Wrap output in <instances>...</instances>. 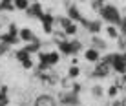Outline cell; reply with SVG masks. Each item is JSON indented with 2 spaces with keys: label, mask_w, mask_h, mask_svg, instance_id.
I'll return each mask as SVG.
<instances>
[{
  "label": "cell",
  "mask_w": 126,
  "mask_h": 106,
  "mask_svg": "<svg viewBox=\"0 0 126 106\" xmlns=\"http://www.w3.org/2000/svg\"><path fill=\"white\" fill-rule=\"evenodd\" d=\"M99 15H101V18L106 22V24H115L117 28H119L121 24V11L117 9V6H113V4H104V6L99 9Z\"/></svg>",
  "instance_id": "6da1fadb"
},
{
  "label": "cell",
  "mask_w": 126,
  "mask_h": 106,
  "mask_svg": "<svg viewBox=\"0 0 126 106\" xmlns=\"http://www.w3.org/2000/svg\"><path fill=\"white\" fill-rule=\"evenodd\" d=\"M59 103L62 106H77L80 103V99H79V95L73 93L71 90H64V91L59 93Z\"/></svg>",
  "instance_id": "7a4b0ae2"
},
{
  "label": "cell",
  "mask_w": 126,
  "mask_h": 106,
  "mask_svg": "<svg viewBox=\"0 0 126 106\" xmlns=\"http://www.w3.org/2000/svg\"><path fill=\"white\" fill-rule=\"evenodd\" d=\"M110 68H111L110 64L99 60V62H95L93 70H92V77H95V79H106L108 75H110Z\"/></svg>",
  "instance_id": "3957f363"
},
{
  "label": "cell",
  "mask_w": 126,
  "mask_h": 106,
  "mask_svg": "<svg viewBox=\"0 0 126 106\" xmlns=\"http://www.w3.org/2000/svg\"><path fill=\"white\" fill-rule=\"evenodd\" d=\"M24 13L29 17V18H37V20H40V18H42V15H44L46 11H44V6H42L40 2H37V0H35V2L29 4V7H28V9H26Z\"/></svg>",
  "instance_id": "277c9868"
},
{
  "label": "cell",
  "mask_w": 126,
  "mask_h": 106,
  "mask_svg": "<svg viewBox=\"0 0 126 106\" xmlns=\"http://www.w3.org/2000/svg\"><path fill=\"white\" fill-rule=\"evenodd\" d=\"M33 106H59V101L55 97H51L49 93H40L35 97Z\"/></svg>",
  "instance_id": "5b68a950"
},
{
  "label": "cell",
  "mask_w": 126,
  "mask_h": 106,
  "mask_svg": "<svg viewBox=\"0 0 126 106\" xmlns=\"http://www.w3.org/2000/svg\"><path fill=\"white\" fill-rule=\"evenodd\" d=\"M111 68H113V71H117L119 75L126 73V62H124V59H123V53H113Z\"/></svg>",
  "instance_id": "8992f818"
},
{
  "label": "cell",
  "mask_w": 126,
  "mask_h": 106,
  "mask_svg": "<svg viewBox=\"0 0 126 106\" xmlns=\"http://www.w3.org/2000/svg\"><path fill=\"white\" fill-rule=\"evenodd\" d=\"M42 48H44V44H42V40L38 37H35L31 42H26V46H24V50L29 53V55H37L38 51L42 50Z\"/></svg>",
  "instance_id": "52a82bcc"
},
{
  "label": "cell",
  "mask_w": 126,
  "mask_h": 106,
  "mask_svg": "<svg viewBox=\"0 0 126 106\" xmlns=\"http://www.w3.org/2000/svg\"><path fill=\"white\" fill-rule=\"evenodd\" d=\"M57 50H59V53L60 55H64V57H73L75 55V51H73V46H71V40H60L59 44H57Z\"/></svg>",
  "instance_id": "ba28073f"
},
{
  "label": "cell",
  "mask_w": 126,
  "mask_h": 106,
  "mask_svg": "<svg viewBox=\"0 0 126 106\" xmlns=\"http://www.w3.org/2000/svg\"><path fill=\"white\" fill-rule=\"evenodd\" d=\"M84 59L88 60L90 64H95V62H99L101 60V51L97 50V48H88V50L84 51Z\"/></svg>",
  "instance_id": "9c48e42d"
},
{
  "label": "cell",
  "mask_w": 126,
  "mask_h": 106,
  "mask_svg": "<svg viewBox=\"0 0 126 106\" xmlns=\"http://www.w3.org/2000/svg\"><path fill=\"white\" fill-rule=\"evenodd\" d=\"M66 15L73 22H79L82 18V15H80V11H79V6H75V4H68V6H66Z\"/></svg>",
  "instance_id": "30bf717a"
},
{
  "label": "cell",
  "mask_w": 126,
  "mask_h": 106,
  "mask_svg": "<svg viewBox=\"0 0 126 106\" xmlns=\"http://www.w3.org/2000/svg\"><path fill=\"white\" fill-rule=\"evenodd\" d=\"M0 42H6V44H9V46H16V44L20 42V37L18 35H11V33H7V31H2L0 33Z\"/></svg>",
  "instance_id": "8fae6325"
},
{
  "label": "cell",
  "mask_w": 126,
  "mask_h": 106,
  "mask_svg": "<svg viewBox=\"0 0 126 106\" xmlns=\"http://www.w3.org/2000/svg\"><path fill=\"white\" fill-rule=\"evenodd\" d=\"M18 37H20V40L22 42H31L37 35H35L33 29H29V28H20L18 29Z\"/></svg>",
  "instance_id": "7c38bea8"
},
{
  "label": "cell",
  "mask_w": 126,
  "mask_h": 106,
  "mask_svg": "<svg viewBox=\"0 0 126 106\" xmlns=\"http://www.w3.org/2000/svg\"><path fill=\"white\" fill-rule=\"evenodd\" d=\"M60 59H62V55L59 53V50H47V62L51 64V68H55L60 62Z\"/></svg>",
  "instance_id": "4fadbf2b"
},
{
  "label": "cell",
  "mask_w": 126,
  "mask_h": 106,
  "mask_svg": "<svg viewBox=\"0 0 126 106\" xmlns=\"http://www.w3.org/2000/svg\"><path fill=\"white\" fill-rule=\"evenodd\" d=\"M104 31H106L108 35V38H119L121 37V31H119V28H117L115 24H106V28H104Z\"/></svg>",
  "instance_id": "5bb4252c"
},
{
  "label": "cell",
  "mask_w": 126,
  "mask_h": 106,
  "mask_svg": "<svg viewBox=\"0 0 126 106\" xmlns=\"http://www.w3.org/2000/svg\"><path fill=\"white\" fill-rule=\"evenodd\" d=\"M11 11H16L13 0H0V13H11Z\"/></svg>",
  "instance_id": "9a60e30c"
},
{
  "label": "cell",
  "mask_w": 126,
  "mask_h": 106,
  "mask_svg": "<svg viewBox=\"0 0 126 106\" xmlns=\"http://www.w3.org/2000/svg\"><path fill=\"white\" fill-rule=\"evenodd\" d=\"M68 77L71 79V81H75V79L80 77V66L79 64H71L68 68Z\"/></svg>",
  "instance_id": "2e32d148"
},
{
  "label": "cell",
  "mask_w": 126,
  "mask_h": 106,
  "mask_svg": "<svg viewBox=\"0 0 126 106\" xmlns=\"http://www.w3.org/2000/svg\"><path fill=\"white\" fill-rule=\"evenodd\" d=\"M101 29H102V24H101V20H90L88 31L92 33V35H99V33H101Z\"/></svg>",
  "instance_id": "e0dca14e"
},
{
  "label": "cell",
  "mask_w": 126,
  "mask_h": 106,
  "mask_svg": "<svg viewBox=\"0 0 126 106\" xmlns=\"http://www.w3.org/2000/svg\"><path fill=\"white\" fill-rule=\"evenodd\" d=\"M51 38H53L55 44H59L60 40H66L68 35L64 33V29H53V33H51Z\"/></svg>",
  "instance_id": "ac0fdd59"
},
{
  "label": "cell",
  "mask_w": 126,
  "mask_h": 106,
  "mask_svg": "<svg viewBox=\"0 0 126 106\" xmlns=\"http://www.w3.org/2000/svg\"><path fill=\"white\" fill-rule=\"evenodd\" d=\"M13 57H15L18 62H22V60H26V59H29V57H33V55H29L28 51L24 50V48H20V50H15L13 51Z\"/></svg>",
  "instance_id": "d6986e66"
},
{
  "label": "cell",
  "mask_w": 126,
  "mask_h": 106,
  "mask_svg": "<svg viewBox=\"0 0 126 106\" xmlns=\"http://www.w3.org/2000/svg\"><path fill=\"white\" fill-rule=\"evenodd\" d=\"M13 4H15V9L16 11H26L29 7V0H13Z\"/></svg>",
  "instance_id": "ffe728a7"
},
{
  "label": "cell",
  "mask_w": 126,
  "mask_h": 106,
  "mask_svg": "<svg viewBox=\"0 0 126 106\" xmlns=\"http://www.w3.org/2000/svg\"><path fill=\"white\" fill-rule=\"evenodd\" d=\"M64 33H66L68 37H75V35L79 33V26H77V22H71L68 28H64Z\"/></svg>",
  "instance_id": "44dd1931"
},
{
  "label": "cell",
  "mask_w": 126,
  "mask_h": 106,
  "mask_svg": "<svg viewBox=\"0 0 126 106\" xmlns=\"http://www.w3.org/2000/svg\"><path fill=\"white\" fill-rule=\"evenodd\" d=\"M40 24H51L53 26L55 24V15L49 13V11H46L44 15H42V18H40Z\"/></svg>",
  "instance_id": "7402d4cb"
},
{
  "label": "cell",
  "mask_w": 126,
  "mask_h": 106,
  "mask_svg": "<svg viewBox=\"0 0 126 106\" xmlns=\"http://www.w3.org/2000/svg\"><path fill=\"white\" fill-rule=\"evenodd\" d=\"M92 46L97 48V50L101 51V50H104V46H106V44H104V40H102V38H99L97 35H92Z\"/></svg>",
  "instance_id": "603a6c76"
},
{
  "label": "cell",
  "mask_w": 126,
  "mask_h": 106,
  "mask_svg": "<svg viewBox=\"0 0 126 106\" xmlns=\"http://www.w3.org/2000/svg\"><path fill=\"white\" fill-rule=\"evenodd\" d=\"M92 95L95 97V99H102V95H104V88H102L101 84L92 86Z\"/></svg>",
  "instance_id": "cb8c5ba5"
},
{
  "label": "cell",
  "mask_w": 126,
  "mask_h": 106,
  "mask_svg": "<svg viewBox=\"0 0 126 106\" xmlns=\"http://www.w3.org/2000/svg\"><path fill=\"white\" fill-rule=\"evenodd\" d=\"M20 66H22V70H33L35 68V60H33V57H29V59H26L20 62Z\"/></svg>",
  "instance_id": "d4e9b609"
},
{
  "label": "cell",
  "mask_w": 126,
  "mask_h": 106,
  "mask_svg": "<svg viewBox=\"0 0 126 106\" xmlns=\"http://www.w3.org/2000/svg\"><path fill=\"white\" fill-rule=\"evenodd\" d=\"M6 31L11 33V35H18V26H16L15 22H9V24H7V28H6Z\"/></svg>",
  "instance_id": "484cf974"
},
{
  "label": "cell",
  "mask_w": 126,
  "mask_h": 106,
  "mask_svg": "<svg viewBox=\"0 0 126 106\" xmlns=\"http://www.w3.org/2000/svg\"><path fill=\"white\" fill-rule=\"evenodd\" d=\"M106 93H108V97H110V99H115V97L119 95V88H117V86L113 84V86H110V88H108V91H106Z\"/></svg>",
  "instance_id": "4316f807"
},
{
  "label": "cell",
  "mask_w": 126,
  "mask_h": 106,
  "mask_svg": "<svg viewBox=\"0 0 126 106\" xmlns=\"http://www.w3.org/2000/svg\"><path fill=\"white\" fill-rule=\"evenodd\" d=\"M9 51H11V46H9V44H6V42H0V57L7 55Z\"/></svg>",
  "instance_id": "83f0119b"
},
{
  "label": "cell",
  "mask_w": 126,
  "mask_h": 106,
  "mask_svg": "<svg viewBox=\"0 0 126 106\" xmlns=\"http://www.w3.org/2000/svg\"><path fill=\"white\" fill-rule=\"evenodd\" d=\"M106 4V0H92V9H95V11H99L101 7Z\"/></svg>",
  "instance_id": "f1b7e54d"
},
{
  "label": "cell",
  "mask_w": 126,
  "mask_h": 106,
  "mask_svg": "<svg viewBox=\"0 0 126 106\" xmlns=\"http://www.w3.org/2000/svg\"><path fill=\"white\" fill-rule=\"evenodd\" d=\"M69 90H71L73 93H77V95H79V93H80V90H82V86H80L77 81H73V82H71V88H69Z\"/></svg>",
  "instance_id": "f546056e"
},
{
  "label": "cell",
  "mask_w": 126,
  "mask_h": 106,
  "mask_svg": "<svg viewBox=\"0 0 126 106\" xmlns=\"http://www.w3.org/2000/svg\"><path fill=\"white\" fill-rule=\"evenodd\" d=\"M71 46H73V51H75V55L82 50V42H80V40H71Z\"/></svg>",
  "instance_id": "4dcf8cb0"
},
{
  "label": "cell",
  "mask_w": 126,
  "mask_h": 106,
  "mask_svg": "<svg viewBox=\"0 0 126 106\" xmlns=\"http://www.w3.org/2000/svg\"><path fill=\"white\" fill-rule=\"evenodd\" d=\"M119 31H121V35H124V37H126V17H123V18H121Z\"/></svg>",
  "instance_id": "1f68e13d"
},
{
  "label": "cell",
  "mask_w": 126,
  "mask_h": 106,
  "mask_svg": "<svg viewBox=\"0 0 126 106\" xmlns=\"http://www.w3.org/2000/svg\"><path fill=\"white\" fill-rule=\"evenodd\" d=\"M117 40H119V48H121V50H126V37H124V35L119 37Z\"/></svg>",
  "instance_id": "d6a6232c"
},
{
  "label": "cell",
  "mask_w": 126,
  "mask_h": 106,
  "mask_svg": "<svg viewBox=\"0 0 126 106\" xmlns=\"http://www.w3.org/2000/svg\"><path fill=\"white\" fill-rule=\"evenodd\" d=\"M0 106H9V97H0Z\"/></svg>",
  "instance_id": "836d02e7"
},
{
  "label": "cell",
  "mask_w": 126,
  "mask_h": 106,
  "mask_svg": "<svg viewBox=\"0 0 126 106\" xmlns=\"http://www.w3.org/2000/svg\"><path fill=\"white\" fill-rule=\"evenodd\" d=\"M121 79H123V82H124V86H126V73H123V77H121Z\"/></svg>",
  "instance_id": "e575fe53"
},
{
  "label": "cell",
  "mask_w": 126,
  "mask_h": 106,
  "mask_svg": "<svg viewBox=\"0 0 126 106\" xmlns=\"http://www.w3.org/2000/svg\"><path fill=\"white\" fill-rule=\"evenodd\" d=\"M123 59H124V62H126V51H123Z\"/></svg>",
  "instance_id": "d590c367"
},
{
  "label": "cell",
  "mask_w": 126,
  "mask_h": 106,
  "mask_svg": "<svg viewBox=\"0 0 126 106\" xmlns=\"http://www.w3.org/2000/svg\"><path fill=\"white\" fill-rule=\"evenodd\" d=\"M79 2H86V0H79Z\"/></svg>",
  "instance_id": "8d00e7d4"
},
{
  "label": "cell",
  "mask_w": 126,
  "mask_h": 106,
  "mask_svg": "<svg viewBox=\"0 0 126 106\" xmlns=\"http://www.w3.org/2000/svg\"><path fill=\"white\" fill-rule=\"evenodd\" d=\"M51 2H53V0H51Z\"/></svg>",
  "instance_id": "74e56055"
}]
</instances>
